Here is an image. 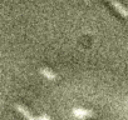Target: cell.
<instances>
[{
    "label": "cell",
    "mask_w": 128,
    "mask_h": 120,
    "mask_svg": "<svg viewBox=\"0 0 128 120\" xmlns=\"http://www.w3.org/2000/svg\"><path fill=\"white\" fill-rule=\"evenodd\" d=\"M108 3H110L112 4V6L117 10V13H119L123 18H128V10L119 3V1H117V0H107Z\"/></svg>",
    "instance_id": "cell-1"
},
{
    "label": "cell",
    "mask_w": 128,
    "mask_h": 120,
    "mask_svg": "<svg viewBox=\"0 0 128 120\" xmlns=\"http://www.w3.org/2000/svg\"><path fill=\"white\" fill-rule=\"evenodd\" d=\"M15 109L23 115V116H25L28 120H42V119H35L32 114H30V111L25 108V106H23V105H19V104H15Z\"/></svg>",
    "instance_id": "cell-2"
},
{
    "label": "cell",
    "mask_w": 128,
    "mask_h": 120,
    "mask_svg": "<svg viewBox=\"0 0 128 120\" xmlns=\"http://www.w3.org/2000/svg\"><path fill=\"white\" fill-rule=\"evenodd\" d=\"M74 115H77L78 118H84V116L92 115V113L90 111H87L84 109H74Z\"/></svg>",
    "instance_id": "cell-3"
},
{
    "label": "cell",
    "mask_w": 128,
    "mask_h": 120,
    "mask_svg": "<svg viewBox=\"0 0 128 120\" xmlns=\"http://www.w3.org/2000/svg\"><path fill=\"white\" fill-rule=\"evenodd\" d=\"M40 73L43 74V75H45L48 79H52V80H54L55 78H56V75L54 74V73H52V71H49L48 69H45V68H43V69H40Z\"/></svg>",
    "instance_id": "cell-4"
}]
</instances>
